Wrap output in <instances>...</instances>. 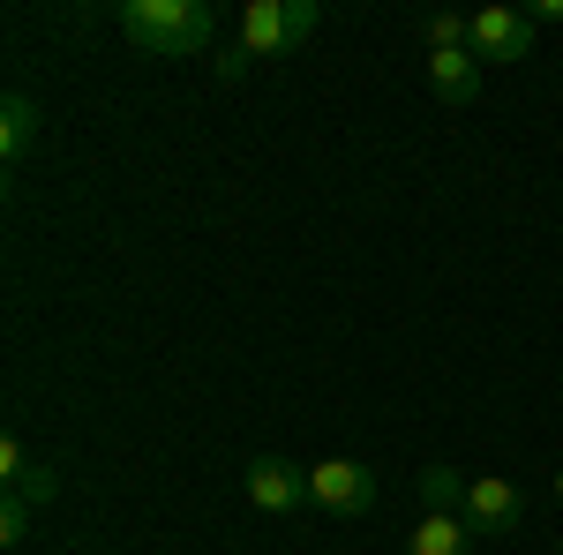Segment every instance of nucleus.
<instances>
[{
  "mask_svg": "<svg viewBox=\"0 0 563 555\" xmlns=\"http://www.w3.org/2000/svg\"><path fill=\"white\" fill-rule=\"evenodd\" d=\"M121 31H129L143 53L180 60V53H203V45H211L218 15L203 0H121Z\"/></svg>",
  "mask_w": 563,
  "mask_h": 555,
  "instance_id": "f257e3e1",
  "label": "nucleus"
},
{
  "mask_svg": "<svg viewBox=\"0 0 563 555\" xmlns=\"http://www.w3.org/2000/svg\"><path fill=\"white\" fill-rule=\"evenodd\" d=\"M316 31V0H249L241 8V53L249 60H278Z\"/></svg>",
  "mask_w": 563,
  "mask_h": 555,
  "instance_id": "f03ea898",
  "label": "nucleus"
},
{
  "mask_svg": "<svg viewBox=\"0 0 563 555\" xmlns=\"http://www.w3.org/2000/svg\"><path fill=\"white\" fill-rule=\"evenodd\" d=\"M308 496H316V511H331V518H361L376 503V473L361 458H323V466H308Z\"/></svg>",
  "mask_w": 563,
  "mask_h": 555,
  "instance_id": "7ed1b4c3",
  "label": "nucleus"
},
{
  "mask_svg": "<svg viewBox=\"0 0 563 555\" xmlns=\"http://www.w3.org/2000/svg\"><path fill=\"white\" fill-rule=\"evenodd\" d=\"M241 488H249V503L271 511V518L316 503V496H308V466H294V458H256V466L241 473Z\"/></svg>",
  "mask_w": 563,
  "mask_h": 555,
  "instance_id": "20e7f679",
  "label": "nucleus"
},
{
  "mask_svg": "<svg viewBox=\"0 0 563 555\" xmlns=\"http://www.w3.org/2000/svg\"><path fill=\"white\" fill-rule=\"evenodd\" d=\"M466 525H474V541H504V533H519L526 525V503L511 480H488L481 473L474 488H466Z\"/></svg>",
  "mask_w": 563,
  "mask_h": 555,
  "instance_id": "39448f33",
  "label": "nucleus"
},
{
  "mask_svg": "<svg viewBox=\"0 0 563 555\" xmlns=\"http://www.w3.org/2000/svg\"><path fill=\"white\" fill-rule=\"evenodd\" d=\"M526 45H533L526 8H481L474 15V53L481 60H526Z\"/></svg>",
  "mask_w": 563,
  "mask_h": 555,
  "instance_id": "423d86ee",
  "label": "nucleus"
},
{
  "mask_svg": "<svg viewBox=\"0 0 563 555\" xmlns=\"http://www.w3.org/2000/svg\"><path fill=\"white\" fill-rule=\"evenodd\" d=\"M429 90L443 106H474L481 98V53L459 45V53H429Z\"/></svg>",
  "mask_w": 563,
  "mask_h": 555,
  "instance_id": "0eeeda50",
  "label": "nucleus"
},
{
  "mask_svg": "<svg viewBox=\"0 0 563 555\" xmlns=\"http://www.w3.org/2000/svg\"><path fill=\"white\" fill-rule=\"evenodd\" d=\"M406 555H474V525H466V518L429 511L413 533H406Z\"/></svg>",
  "mask_w": 563,
  "mask_h": 555,
  "instance_id": "6e6552de",
  "label": "nucleus"
},
{
  "mask_svg": "<svg viewBox=\"0 0 563 555\" xmlns=\"http://www.w3.org/2000/svg\"><path fill=\"white\" fill-rule=\"evenodd\" d=\"M38 135H45V113L23 98V90H15V98H0V151H8V158H23Z\"/></svg>",
  "mask_w": 563,
  "mask_h": 555,
  "instance_id": "1a4fd4ad",
  "label": "nucleus"
},
{
  "mask_svg": "<svg viewBox=\"0 0 563 555\" xmlns=\"http://www.w3.org/2000/svg\"><path fill=\"white\" fill-rule=\"evenodd\" d=\"M466 488H474V480H466L459 466H421V503H429V511L466 518Z\"/></svg>",
  "mask_w": 563,
  "mask_h": 555,
  "instance_id": "9d476101",
  "label": "nucleus"
},
{
  "mask_svg": "<svg viewBox=\"0 0 563 555\" xmlns=\"http://www.w3.org/2000/svg\"><path fill=\"white\" fill-rule=\"evenodd\" d=\"M8 496L31 503V511H45V503L60 496V473L45 466V458H23V466H8Z\"/></svg>",
  "mask_w": 563,
  "mask_h": 555,
  "instance_id": "9b49d317",
  "label": "nucleus"
},
{
  "mask_svg": "<svg viewBox=\"0 0 563 555\" xmlns=\"http://www.w3.org/2000/svg\"><path fill=\"white\" fill-rule=\"evenodd\" d=\"M23 533H31V503L0 496V548H23Z\"/></svg>",
  "mask_w": 563,
  "mask_h": 555,
  "instance_id": "f8f14e48",
  "label": "nucleus"
},
{
  "mask_svg": "<svg viewBox=\"0 0 563 555\" xmlns=\"http://www.w3.org/2000/svg\"><path fill=\"white\" fill-rule=\"evenodd\" d=\"M218 76H225V84H241V76H249V53H241V45H225V53H218Z\"/></svg>",
  "mask_w": 563,
  "mask_h": 555,
  "instance_id": "ddd939ff",
  "label": "nucleus"
},
{
  "mask_svg": "<svg viewBox=\"0 0 563 555\" xmlns=\"http://www.w3.org/2000/svg\"><path fill=\"white\" fill-rule=\"evenodd\" d=\"M526 23H533V31H541V23H563V0H533V8H526Z\"/></svg>",
  "mask_w": 563,
  "mask_h": 555,
  "instance_id": "4468645a",
  "label": "nucleus"
},
{
  "mask_svg": "<svg viewBox=\"0 0 563 555\" xmlns=\"http://www.w3.org/2000/svg\"><path fill=\"white\" fill-rule=\"evenodd\" d=\"M556 503H563V466H556Z\"/></svg>",
  "mask_w": 563,
  "mask_h": 555,
  "instance_id": "2eb2a0df",
  "label": "nucleus"
},
{
  "mask_svg": "<svg viewBox=\"0 0 563 555\" xmlns=\"http://www.w3.org/2000/svg\"><path fill=\"white\" fill-rule=\"evenodd\" d=\"M556 555H563V541H556Z\"/></svg>",
  "mask_w": 563,
  "mask_h": 555,
  "instance_id": "dca6fc26",
  "label": "nucleus"
}]
</instances>
